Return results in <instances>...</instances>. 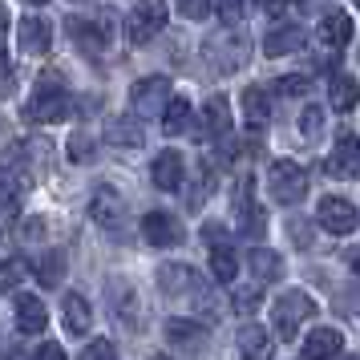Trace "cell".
<instances>
[{"mask_svg":"<svg viewBox=\"0 0 360 360\" xmlns=\"http://www.w3.org/2000/svg\"><path fill=\"white\" fill-rule=\"evenodd\" d=\"M251 271H255V279H263V283H276V279L283 276V259H279V251L259 247V251L251 255Z\"/></svg>","mask_w":360,"mask_h":360,"instance_id":"603a6c76","label":"cell"},{"mask_svg":"<svg viewBox=\"0 0 360 360\" xmlns=\"http://www.w3.org/2000/svg\"><path fill=\"white\" fill-rule=\"evenodd\" d=\"M304 45V33H300V25H279L271 33L263 37V53L267 57H283V53H295Z\"/></svg>","mask_w":360,"mask_h":360,"instance_id":"d6986e66","label":"cell"},{"mask_svg":"<svg viewBox=\"0 0 360 360\" xmlns=\"http://www.w3.org/2000/svg\"><path fill=\"white\" fill-rule=\"evenodd\" d=\"M25 276H29V263L25 259H4L0 263V292H13Z\"/></svg>","mask_w":360,"mask_h":360,"instance_id":"83f0119b","label":"cell"},{"mask_svg":"<svg viewBox=\"0 0 360 360\" xmlns=\"http://www.w3.org/2000/svg\"><path fill=\"white\" fill-rule=\"evenodd\" d=\"M259 304H263V295L255 292V288H239V292H235V300H231V308L239 311V316H251Z\"/></svg>","mask_w":360,"mask_h":360,"instance_id":"4dcf8cb0","label":"cell"},{"mask_svg":"<svg viewBox=\"0 0 360 360\" xmlns=\"http://www.w3.org/2000/svg\"><path fill=\"white\" fill-rule=\"evenodd\" d=\"M316 219H320V227L328 231V235H352L360 223V211L348 202V198L340 195H328L320 198V211H316Z\"/></svg>","mask_w":360,"mask_h":360,"instance_id":"52a82bcc","label":"cell"},{"mask_svg":"<svg viewBox=\"0 0 360 360\" xmlns=\"http://www.w3.org/2000/svg\"><path fill=\"white\" fill-rule=\"evenodd\" d=\"M340 348H344L340 328H316L304 340V360H332V356H340Z\"/></svg>","mask_w":360,"mask_h":360,"instance_id":"7c38bea8","label":"cell"},{"mask_svg":"<svg viewBox=\"0 0 360 360\" xmlns=\"http://www.w3.org/2000/svg\"><path fill=\"white\" fill-rule=\"evenodd\" d=\"M89 214H94V223H101V231H110L114 239H122V231H126V198L117 195L114 186H98L94 191Z\"/></svg>","mask_w":360,"mask_h":360,"instance_id":"277c9868","label":"cell"},{"mask_svg":"<svg viewBox=\"0 0 360 360\" xmlns=\"http://www.w3.org/2000/svg\"><path fill=\"white\" fill-rule=\"evenodd\" d=\"M179 4V13L186 20H202V17H211V8H214V0H174Z\"/></svg>","mask_w":360,"mask_h":360,"instance_id":"1f68e13d","label":"cell"},{"mask_svg":"<svg viewBox=\"0 0 360 360\" xmlns=\"http://www.w3.org/2000/svg\"><path fill=\"white\" fill-rule=\"evenodd\" d=\"M267 191H271L276 202L292 207V202H300V198L308 195V170L300 162L279 158V162H271V170H267Z\"/></svg>","mask_w":360,"mask_h":360,"instance_id":"3957f363","label":"cell"},{"mask_svg":"<svg viewBox=\"0 0 360 360\" xmlns=\"http://www.w3.org/2000/svg\"><path fill=\"white\" fill-rule=\"evenodd\" d=\"M348 267H352V271H356V276H360V247H356V251H352V255H348Z\"/></svg>","mask_w":360,"mask_h":360,"instance_id":"ab89813d","label":"cell"},{"mask_svg":"<svg viewBox=\"0 0 360 360\" xmlns=\"http://www.w3.org/2000/svg\"><path fill=\"white\" fill-rule=\"evenodd\" d=\"M53 45V29L45 17H25L20 20V49L29 53V57H37V53H49Z\"/></svg>","mask_w":360,"mask_h":360,"instance_id":"5bb4252c","label":"cell"},{"mask_svg":"<svg viewBox=\"0 0 360 360\" xmlns=\"http://www.w3.org/2000/svg\"><path fill=\"white\" fill-rule=\"evenodd\" d=\"M311 89V77H304V73H295V77H279L276 82V94H288V98H304Z\"/></svg>","mask_w":360,"mask_h":360,"instance_id":"f546056e","label":"cell"},{"mask_svg":"<svg viewBox=\"0 0 360 360\" xmlns=\"http://www.w3.org/2000/svg\"><path fill=\"white\" fill-rule=\"evenodd\" d=\"M61 320H65L69 336H85V332L94 328V311H89V304H85V295H77V292L65 295V304H61Z\"/></svg>","mask_w":360,"mask_h":360,"instance_id":"9a60e30c","label":"cell"},{"mask_svg":"<svg viewBox=\"0 0 360 360\" xmlns=\"http://www.w3.org/2000/svg\"><path fill=\"white\" fill-rule=\"evenodd\" d=\"M110 288H114V308H117V316H122L126 324H134V320H138V300H134L130 283H126V279H114Z\"/></svg>","mask_w":360,"mask_h":360,"instance_id":"d4e9b609","label":"cell"},{"mask_svg":"<svg viewBox=\"0 0 360 360\" xmlns=\"http://www.w3.org/2000/svg\"><path fill=\"white\" fill-rule=\"evenodd\" d=\"M150 179H154L158 191H179L182 186V154L179 150H162L154 158V166H150Z\"/></svg>","mask_w":360,"mask_h":360,"instance_id":"8fae6325","label":"cell"},{"mask_svg":"<svg viewBox=\"0 0 360 360\" xmlns=\"http://www.w3.org/2000/svg\"><path fill=\"white\" fill-rule=\"evenodd\" d=\"M214 13H219L223 25H239L247 13V0H214Z\"/></svg>","mask_w":360,"mask_h":360,"instance_id":"f1b7e54d","label":"cell"},{"mask_svg":"<svg viewBox=\"0 0 360 360\" xmlns=\"http://www.w3.org/2000/svg\"><path fill=\"white\" fill-rule=\"evenodd\" d=\"M316 316V300L308 292H283L271 304V328L279 340H295V328Z\"/></svg>","mask_w":360,"mask_h":360,"instance_id":"6da1fadb","label":"cell"},{"mask_svg":"<svg viewBox=\"0 0 360 360\" xmlns=\"http://www.w3.org/2000/svg\"><path fill=\"white\" fill-rule=\"evenodd\" d=\"M162 126L166 134H186L195 126V110H191V101L186 98H170L162 105Z\"/></svg>","mask_w":360,"mask_h":360,"instance_id":"ffe728a7","label":"cell"},{"mask_svg":"<svg viewBox=\"0 0 360 360\" xmlns=\"http://www.w3.org/2000/svg\"><path fill=\"white\" fill-rule=\"evenodd\" d=\"M45 328H49V311H45V304H41L37 295H17V332L37 336V332H45Z\"/></svg>","mask_w":360,"mask_h":360,"instance_id":"4fadbf2b","label":"cell"},{"mask_svg":"<svg viewBox=\"0 0 360 360\" xmlns=\"http://www.w3.org/2000/svg\"><path fill=\"white\" fill-rule=\"evenodd\" d=\"M162 29H166V0H142V4H134V13H130L134 45H150Z\"/></svg>","mask_w":360,"mask_h":360,"instance_id":"8992f818","label":"cell"},{"mask_svg":"<svg viewBox=\"0 0 360 360\" xmlns=\"http://www.w3.org/2000/svg\"><path fill=\"white\" fill-rule=\"evenodd\" d=\"M166 336L170 340H191V336H198V324L195 320H166Z\"/></svg>","mask_w":360,"mask_h":360,"instance_id":"836d02e7","label":"cell"},{"mask_svg":"<svg viewBox=\"0 0 360 360\" xmlns=\"http://www.w3.org/2000/svg\"><path fill=\"white\" fill-rule=\"evenodd\" d=\"M348 360H360V356H348Z\"/></svg>","mask_w":360,"mask_h":360,"instance_id":"b9f144b4","label":"cell"},{"mask_svg":"<svg viewBox=\"0 0 360 360\" xmlns=\"http://www.w3.org/2000/svg\"><path fill=\"white\" fill-rule=\"evenodd\" d=\"M259 8H267V13H279V8H283V0H259Z\"/></svg>","mask_w":360,"mask_h":360,"instance_id":"f35d334b","label":"cell"},{"mask_svg":"<svg viewBox=\"0 0 360 360\" xmlns=\"http://www.w3.org/2000/svg\"><path fill=\"white\" fill-rule=\"evenodd\" d=\"M202 126L211 134H231V101L227 98H211L202 105Z\"/></svg>","mask_w":360,"mask_h":360,"instance_id":"44dd1931","label":"cell"},{"mask_svg":"<svg viewBox=\"0 0 360 360\" xmlns=\"http://www.w3.org/2000/svg\"><path fill=\"white\" fill-rule=\"evenodd\" d=\"M320 41H324L328 49H344L348 41H352V17L348 13H328L324 20H320Z\"/></svg>","mask_w":360,"mask_h":360,"instance_id":"ac0fdd59","label":"cell"},{"mask_svg":"<svg viewBox=\"0 0 360 360\" xmlns=\"http://www.w3.org/2000/svg\"><path fill=\"white\" fill-rule=\"evenodd\" d=\"M158 283H162V292L174 295V300H207L202 279H198L195 267H186V263H166V267H158Z\"/></svg>","mask_w":360,"mask_h":360,"instance_id":"5b68a950","label":"cell"},{"mask_svg":"<svg viewBox=\"0 0 360 360\" xmlns=\"http://www.w3.org/2000/svg\"><path fill=\"white\" fill-rule=\"evenodd\" d=\"M142 239H146L150 247H179L182 239H186V231H182V223L174 214L150 211L146 219H142Z\"/></svg>","mask_w":360,"mask_h":360,"instance_id":"30bf717a","label":"cell"},{"mask_svg":"<svg viewBox=\"0 0 360 360\" xmlns=\"http://www.w3.org/2000/svg\"><path fill=\"white\" fill-rule=\"evenodd\" d=\"M77 360H117V348L110 340H94V344H85V352Z\"/></svg>","mask_w":360,"mask_h":360,"instance_id":"d6a6232c","label":"cell"},{"mask_svg":"<svg viewBox=\"0 0 360 360\" xmlns=\"http://www.w3.org/2000/svg\"><path fill=\"white\" fill-rule=\"evenodd\" d=\"M324 170L336 179H356L360 174V138L352 130L336 134V146H332V158H328Z\"/></svg>","mask_w":360,"mask_h":360,"instance_id":"9c48e42d","label":"cell"},{"mask_svg":"<svg viewBox=\"0 0 360 360\" xmlns=\"http://www.w3.org/2000/svg\"><path fill=\"white\" fill-rule=\"evenodd\" d=\"M166 101H170V82H166V77H142V82H134V89H130V110H138L142 117L162 114Z\"/></svg>","mask_w":360,"mask_h":360,"instance_id":"ba28073f","label":"cell"},{"mask_svg":"<svg viewBox=\"0 0 360 360\" xmlns=\"http://www.w3.org/2000/svg\"><path fill=\"white\" fill-rule=\"evenodd\" d=\"M61 271H65V255H61V251H49L45 259L37 263V279H41L45 288H57V283H61Z\"/></svg>","mask_w":360,"mask_h":360,"instance_id":"484cf974","label":"cell"},{"mask_svg":"<svg viewBox=\"0 0 360 360\" xmlns=\"http://www.w3.org/2000/svg\"><path fill=\"white\" fill-rule=\"evenodd\" d=\"M243 117H247V126H263V122L271 117V110H267V94H263L259 85H247L243 89Z\"/></svg>","mask_w":360,"mask_h":360,"instance_id":"7402d4cb","label":"cell"},{"mask_svg":"<svg viewBox=\"0 0 360 360\" xmlns=\"http://www.w3.org/2000/svg\"><path fill=\"white\" fill-rule=\"evenodd\" d=\"M69 33L77 37V45H82L85 53H98L101 45H105L101 29H98V25H85V20H69Z\"/></svg>","mask_w":360,"mask_h":360,"instance_id":"4316f807","label":"cell"},{"mask_svg":"<svg viewBox=\"0 0 360 360\" xmlns=\"http://www.w3.org/2000/svg\"><path fill=\"white\" fill-rule=\"evenodd\" d=\"M17 211V198H13V186H8V179L0 174V214H13Z\"/></svg>","mask_w":360,"mask_h":360,"instance_id":"d590c367","label":"cell"},{"mask_svg":"<svg viewBox=\"0 0 360 360\" xmlns=\"http://www.w3.org/2000/svg\"><path fill=\"white\" fill-rule=\"evenodd\" d=\"M25 4H49V0H25Z\"/></svg>","mask_w":360,"mask_h":360,"instance_id":"60d3db41","label":"cell"},{"mask_svg":"<svg viewBox=\"0 0 360 360\" xmlns=\"http://www.w3.org/2000/svg\"><path fill=\"white\" fill-rule=\"evenodd\" d=\"M4 45H8V8L0 4V53H4Z\"/></svg>","mask_w":360,"mask_h":360,"instance_id":"74e56055","label":"cell"},{"mask_svg":"<svg viewBox=\"0 0 360 360\" xmlns=\"http://www.w3.org/2000/svg\"><path fill=\"white\" fill-rule=\"evenodd\" d=\"M239 356L243 360H271V336H267V328H259V324L239 328Z\"/></svg>","mask_w":360,"mask_h":360,"instance_id":"e0dca14e","label":"cell"},{"mask_svg":"<svg viewBox=\"0 0 360 360\" xmlns=\"http://www.w3.org/2000/svg\"><path fill=\"white\" fill-rule=\"evenodd\" d=\"M324 126V110L320 105H308V114H304V138H316Z\"/></svg>","mask_w":360,"mask_h":360,"instance_id":"e575fe53","label":"cell"},{"mask_svg":"<svg viewBox=\"0 0 360 360\" xmlns=\"http://www.w3.org/2000/svg\"><path fill=\"white\" fill-rule=\"evenodd\" d=\"M33 360H65V352H61V344L45 340L41 348H37V356H33Z\"/></svg>","mask_w":360,"mask_h":360,"instance_id":"8d00e7d4","label":"cell"},{"mask_svg":"<svg viewBox=\"0 0 360 360\" xmlns=\"http://www.w3.org/2000/svg\"><path fill=\"white\" fill-rule=\"evenodd\" d=\"M328 101H332V110H340V114L356 110L360 82L352 77V73H332V82H328Z\"/></svg>","mask_w":360,"mask_h":360,"instance_id":"2e32d148","label":"cell"},{"mask_svg":"<svg viewBox=\"0 0 360 360\" xmlns=\"http://www.w3.org/2000/svg\"><path fill=\"white\" fill-rule=\"evenodd\" d=\"M69 94L65 89H57V77H45V82L37 85L33 101L25 105V117L29 122H41V126H57V122H65L69 117Z\"/></svg>","mask_w":360,"mask_h":360,"instance_id":"7a4b0ae2","label":"cell"},{"mask_svg":"<svg viewBox=\"0 0 360 360\" xmlns=\"http://www.w3.org/2000/svg\"><path fill=\"white\" fill-rule=\"evenodd\" d=\"M211 271H214V279H219V283H231V279L239 276V259H235V251H231L227 243H214Z\"/></svg>","mask_w":360,"mask_h":360,"instance_id":"cb8c5ba5","label":"cell"}]
</instances>
